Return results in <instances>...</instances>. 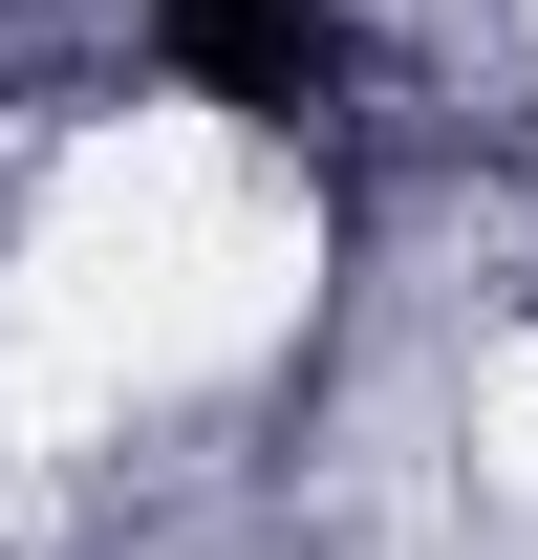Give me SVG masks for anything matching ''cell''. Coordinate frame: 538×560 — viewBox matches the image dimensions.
I'll return each instance as SVG.
<instances>
[{
    "label": "cell",
    "instance_id": "1",
    "mask_svg": "<svg viewBox=\"0 0 538 560\" xmlns=\"http://www.w3.org/2000/svg\"><path fill=\"white\" fill-rule=\"evenodd\" d=\"M151 44H173V86H215V108L302 130V108L344 86V0H151Z\"/></svg>",
    "mask_w": 538,
    "mask_h": 560
}]
</instances>
